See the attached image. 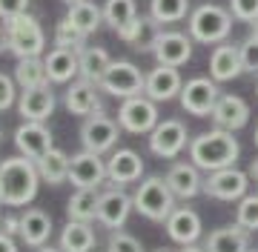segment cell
Instances as JSON below:
<instances>
[{"instance_id": "24", "label": "cell", "mask_w": 258, "mask_h": 252, "mask_svg": "<svg viewBox=\"0 0 258 252\" xmlns=\"http://www.w3.org/2000/svg\"><path fill=\"white\" fill-rule=\"evenodd\" d=\"M166 232L181 246L195 243L201 238V215L195 212V209H189V206H175L172 215L166 218Z\"/></svg>"}, {"instance_id": "26", "label": "cell", "mask_w": 258, "mask_h": 252, "mask_svg": "<svg viewBox=\"0 0 258 252\" xmlns=\"http://www.w3.org/2000/svg\"><path fill=\"white\" fill-rule=\"evenodd\" d=\"M244 72L241 66V49L232 43H221V46L212 49L210 55V77L215 83H227L232 77H238Z\"/></svg>"}, {"instance_id": "56", "label": "cell", "mask_w": 258, "mask_h": 252, "mask_svg": "<svg viewBox=\"0 0 258 252\" xmlns=\"http://www.w3.org/2000/svg\"><path fill=\"white\" fill-rule=\"evenodd\" d=\"M255 92H258V86H255Z\"/></svg>"}, {"instance_id": "22", "label": "cell", "mask_w": 258, "mask_h": 252, "mask_svg": "<svg viewBox=\"0 0 258 252\" xmlns=\"http://www.w3.org/2000/svg\"><path fill=\"white\" fill-rule=\"evenodd\" d=\"M106 175L118 187L135 184L144 175V160H141L138 152H132V149H112L109 160H106Z\"/></svg>"}, {"instance_id": "27", "label": "cell", "mask_w": 258, "mask_h": 252, "mask_svg": "<svg viewBox=\"0 0 258 252\" xmlns=\"http://www.w3.org/2000/svg\"><path fill=\"white\" fill-rule=\"evenodd\" d=\"M207 252H249V229H244L241 224L232 226H218L207 235L204 241Z\"/></svg>"}, {"instance_id": "39", "label": "cell", "mask_w": 258, "mask_h": 252, "mask_svg": "<svg viewBox=\"0 0 258 252\" xmlns=\"http://www.w3.org/2000/svg\"><path fill=\"white\" fill-rule=\"evenodd\" d=\"M238 49H241V66H244V72L258 75V35L249 32L247 38L238 43Z\"/></svg>"}, {"instance_id": "37", "label": "cell", "mask_w": 258, "mask_h": 252, "mask_svg": "<svg viewBox=\"0 0 258 252\" xmlns=\"http://www.w3.org/2000/svg\"><path fill=\"white\" fill-rule=\"evenodd\" d=\"M235 224H241L249 232H258V192L244 195L235 206Z\"/></svg>"}, {"instance_id": "19", "label": "cell", "mask_w": 258, "mask_h": 252, "mask_svg": "<svg viewBox=\"0 0 258 252\" xmlns=\"http://www.w3.org/2000/svg\"><path fill=\"white\" fill-rule=\"evenodd\" d=\"M166 184L169 189L175 192V198L186 201V198H195L204 192V178H201V169L195 166L192 160H175L172 166L166 169Z\"/></svg>"}, {"instance_id": "44", "label": "cell", "mask_w": 258, "mask_h": 252, "mask_svg": "<svg viewBox=\"0 0 258 252\" xmlns=\"http://www.w3.org/2000/svg\"><path fill=\"white\" fill-rule=\"evenodd\" d=\"M0 252H18V243H15V238H12V235H6L3 229H0Z\"/></svg>"}, {"instance_id": "15", "label": "cell", "mask_w": 258, "mask_h": 252, "mask_svg": "<svg viewBox=\"0 0 258 252\" xmlns=\"http://www.w3.org/2000/svg\"><path fill=\"white\" fill-rule=\"evenodd\" d=\"M164 32V23H158L152 15H138L135 20H129L123 29H118V38L123 43L135 49V52H152Z\"/></svg>"}, {"instance_id": "36", "label": "cell", "mask_w": 258, "mask_h": 252, "mask_svg": "<svg viewBox=\"0 0 258 252\" xmlns=\"http://www.w3.org/2000/svg\"><path fill=\"white\" fill-rule=\"evenodd\" d=\"M55 46H63V49H75V52H81L86 46V35H83L81 29L75 26L69 18H60L55 23Z\"/></svg>"}, {"instance_id": "5", "label": "cell", "mask_w": 258, "mask_h": 252, "mask_svg": "<svg viewBox=\"0 0 258 252\" xmlns=\"http://www.w3.org/2000/svg\"><path fill=\"white\" fill-rule=\"evenodd\" d=\"M9 29V52L15 57H43L46 52V32L35 15H15L6 20Z\"/></svg>"}, {"instance_id": "32", "label": "cell", "mask_w": 258, "mask_h": 252, "mask_svg": "<svg viewBox=\"0 0 258 252\" xmlns=\"http://www.w3.org/2000/svg\"><path fill=\"white\" fill-rule=\"evenodd\" d=\"M78 60H81V77L92 80V83L101 80L103 72H106L109 63H112L109 52H106L103 46H83L81 52H78Z\"/></svg>"}, {"instance_id": "46", "label": "cell", "mask_w": 258, "mask_h": 252, "mask_svg": "<svg viewBox=\"0 0 258 252\" xmlns=\"http://www.w3.org/2000/svg\"><path fill=\"white\" fill-rule=\"evenodd\" d=\"M178 252H207V249H201V246H195V243H186V246H181Z\"/></svg>"}, {"instance_id": "6", "label": "cell", "mask_w": 258, "mask_h": 252, "mask_svg": "<svg viewBox=\"0 0 258 252\" xmlns=\"http://www.w3.org/2000/svg\"><path fill=\"white\" fill-rule=\"evenodd\" d=\"M98 86H101V92L126 101V98H135V95H144L147 75H144L132 60H112L109 69H106L103 77L98 80Z\"/></svg>"}, {"instance_id": "52", "label": "cell", "mask_w": 258, "mask_h": 252, "mask_svg": "<svg viewBox=\"0 0 258 252\" xmlns=\"http://www.w3.org/2000/svg\"><path fill=\"white\" fill-rule=\"evenodd\" d=\"M0 204H3V187H0Z\"/></svg>"}, {"instance_id": "14", "label": "cell", "mask_w": 258, "mask_h": 252, "mask_svg": "<svg viewBox=\"0 0 258 252\" xmlns=\"http://www.w3.org/2000/svg\"><path fill=\"white\" fill-rule=\"evenodd\" d=\"M63 103L72 115H81V118H89L95 112H103V101H101V86L92 83V80H72L69 89L63 92Z\"/></svg>"}, {"instance_id": "23", "label": "cell", "mask_w": 258, "mask_h": 252, "mask_svg": "<svg viewBox=\"0 0 258 252\" xmlns=\"http://www.w3.org/2000/svg\"><path fill=\"white\" fill-rule=\"evenodd\" d=\"M49 235H52V218L43 209L29 206V209L20 212V235L18 238L26 243L29 249H40L49 241Z\"/></svg>"}, {"instance_id": "28", "label": "cell", "mask_w": 258, "mask_h": 252, "mask_svg": "<svg viewBox=\"0 0 258 252\" xmlns=\"http://www.w3.org/2000/svg\"><path fill=\"white\" fill-rule=\"evenodd\" d=\"M101 187H81L75 189V195L66 204L69 221H98V204H101Z\"/></svg>"}, {"instance_id": "48", "label": "cell", "mask_w": 258, "mask_h": 252, "mask_svg": "<svg viewBox=\"0 0 258 252\" xmlns=\"http://www.w3.org/2000/svg\"><path fill=\"white\" fill-rule=\"evenodd\" d=\"M37 252H63V249H60V246H57V249H55V246H46V243H43V246H40V249H37Z\"/></svg>"}, {"instance_id": "42", "label": "cell", "mask_w": 258, "mask_h": 252, "mask_svg": "<svg viewBox=\"0 0 258 252\" xmlns=\"http://www.w3.org/2000/svg\"><path fill=\"white\" fill-rule=\"evenodd\" d=\"M23 12H29V0H0V20H9Z\"/></svg>"}, {"instance_id": "43", "label": "cell", "mask_w": 258, "mask_h": 252, "mask_svg": "<svg viewBox=\"0 0 258 252\" xmlns=\"http://www.w3.org/2000/svg\"><path fill=\"white\" fill-rule=\"evenodd\" d=\"M0 229H3L6 235H12V238L20 235V215H6V218L0 221Z\"/></svg>"}, {"instance_id": "50", "label": "cell", "mask_w": 258, "mask_h": 252, "mask_svg": "<svg viewBox=\"0 0 258 252\" xmlns=\"http://www.w3.org/2000/svg\"><path fill=\"white\" fill-rule=\"evenodd\" d=\"M63 3H66V6H72V3H78V0H63Z\"/></svg>"}, {"instance_id": "2", "label": "cell", "mask_w": 258, "mask_h": 252, "mask_svg": "<svg viewBox=\"0 0 258 252\" xmlns=\"http://www.w3.org/2000/svg\"><path fill=\"white\" fill-rule=\"evenodd\" d=\"M0 187H3V204L6 206H26L35 201L40 187L37 163L26 155L0 160Z\"/></svg>"}, {"instance_id": "25", "label": "cell", "mask_w": 258, "mask_h": 252, "mask_svg": "<svg viewBox=\"0 0 258 252\" xmlns=\"http://www.w3.org/2000/svg\"><path fill=\"white\" fill-rule=\"evenodd\" d=\"M43 63H46L49 83H69L75 75H81V60H78L75 49H63V46L49 49L43 55Z\"/></svg>"}, {"instance_id": "34", "label": "cell", "mask_w": 258, "mask_h": 252, "mask_svg": "<svg viewBox=\"0 0 258 252\" xmlns=\"http://www.w3.org/2000/svg\"><path fill=\"white\" fill-rule=\"evenodd\" d=\"M189 12V0H149V15L158 23H181Z\"/></svg>"}, {"instance_id": "13", "label": "cell", "mask_w": 258, "mask_h": 252, "mask_svg": "<svg viewBox=\"0 0 258 252\" xmlns=\"http://www.w3.org/2000/svg\"><path fill=\"white\" fill-rule=\"evenodd\" d=\"M106 160L98 155V152H89V149H81L78 155H72L69 160V184L75 189L81 187H103L106 181Z\"/></svg>"}, {"instance_id": "33", "label": "cell", "mask_w": 258, "mask_h": 252, "mask_svg": "<svg viewBox=\"0 0 258 252\" xmlns=\"http://www.w3.org/2000/svg\"><path fill=\"white\" fill-rule=\"evenodd\" d=\"M15 80H18L20 89H35V86L49 83L43 57H18V66H15Z\"/></svg>"}, {"instance_id": "47", "label": "cell", "mask_w": 258, "mask_h": 252, "mask_svg": "<svg viewBox=\"0 0 258 252\" xmlns=\"http://www.w3.org/2000/svg\"><path fill=\"white\" fill-rule=\"evenodd\" d=\"M249 178H255V181H258V158L249 163Z\"/></svg>"}, {"instance_id": "55", "label": "cell", "mask_w": 258, "mask_h": 252, "mask_svg": "<svg viewBox=\"0 0 258 252\" xmlns=\"http://www.w3.org/2000/svg\"><path fill=\"white\" fill-rule=\"evenodd\" d=\"M0 221H3V215H0Z\"/></svg>"}, {"instance_id": "53", "label": "cell", "mask_w": 258, "mask_h": 252, "mask_svg": "<svg viewBox=\"0 0 258 252\" xmlns=\"http://www.w3.org/2000/svg\"><path fill=\"white\" fill-rule=\"evenodd\" d=\"M155 252H169V249H155Z\"/></svg>"}, {"instance_id": "30", "label": "cell", "mask_w": 258, "mask_h": 252, "mask_svg": "<svg viewBox=\"0 0 258 252\" xmlns=\"http://www.w3.org/2000/svg\"><path fill=\"white\" fill-rule=\"evenodd\" d=\"M69 155H66L63 149H52L43 155V158H37V172H40V181L43 184H49V187H60V184H66L69 181Z\"/></svg>"}, {"instance_id": "57", "label": "cell", "mask_w": 258, "mask_h": 252, "mask_svg": "<svg viewBox=\"0 0 258 252\" xmlns=\"http://www.w3.org/2000/svg\"><path fill=\"white\" fill-rule=\"evenodd\" d=\"M255 184H258V181H255Z\"/></svg>"}, {"instance_id": "8", "label": "cell", "mask_w": 258, "mask_h": 252, "mask_svg": "<svg viewBox=\"0 0 258 252\" xmlns=\"http://www.w3.org/2000/svg\"><path fill=\"white\" fill-rule=\"evenodd\" d=\"M118 138H120V123L112 121L109 115L95 112V115H89V118H83V126H81V143H83V149L103 155V152L115 149Z\"/></svg>"}, {"instance_id": "12", "label": "cell", "mask_w": 258, "mask_h": 252, "mask_svg": "<svg viewBox=\"0 0 258 252\" xmlns=\"http://www.w3.org/2000/svg\"><path fill=\"white\" fill-rule=\"evenodd\" d=\"M135 209V198L129 195L123 187L112 184L101 192V204H98V221H101L106 229H120L126 224L129 212Z\"/></svg>"}, {"instance_id": "18", "label": "cell", "mask_w": 258, "mask_h": 252, "mask_svg": "<svg viewBox=\"0 0 258 252\" xmlns=\"http://www.w3.org/2000/svg\"><path fill=\"white\" fill-rule=\"evenodd\" d=\"M184 89V80H181V72H178L175 66H164L158 63L152 72L147 75V86H144V95L152 98L155 103H166L178 98Z\"/></svg>"}, {"instance_id": "49", "label": "cell", "mask_w": 258, "mask_h": 252, "mask_svg": "<svg viewBox=\"0 0 258 252\" xmlns=\"http://www.w3.org/2000/svg\"><path fill=\"white\" fill-rule=\"evenodd\" d=\"M249 26H252V35H258V20L255 23H249Z\"/></svg>"}, {"instance_id": "17", "label": "cell", "mask_w": 258, "mask_h": 252, "mask_svg": "<svg viewBox=\"0 0 258 252\" xmlns=\"http://www.w3.org/2000/svg\"><path fill=\"white\" fill-rule=\"evenodd\" d=\"M152 55H155L158 63L175 66V69H178V66H184L186 60L192 57V38L184 35V32H175V29L161 32V38H158Z\"/></svg>"}, {"instance_id": "51", "label": "cell", "mask_w": 258, "mask_h": 252, "mask_svg": "<svg viewBox=\"0 0 258 252\" xmlns=\"http://www.w3.org/2000/svg\"><path fill=\"white\" fill-rule=\"evenodd\" d=\"M252 140H255V146H258V126H255V138H252Z\"/></svg>"}, {"instance_id": "3", "label": "cell", "mask_w": 258, "mask_h": 252, "mask_svg": "<svg viewBox=\"0 0 258 252\" xmlns=\"http://www.w3.org/2000/svg\"><path fill=\"white\" fill-rule=\"evenodd\" d=\"M232 12L218 6V3H201L198 9L189 15V38L195 43H224L232 32Z\"/></svg>"}, {"instance_id": "29", "label": "cell", "mask_w": 258, "mask_h": 252, "mask_svg": "<svg viewBox=\"0 0 258 252\" xmlns=\"http://www.w3.org/2000/svg\"><path fill=\"white\" fill-rule=\"evenodd\" d=\"M95 243H98V235L89 221H69L60 229V249L63 252H92Z\"/></svg>"}, {"instance_id": "54", "label": "cell", "mask_w": 258, "mask_h": 252, "mask_svg": "<svg viewBox=\"0 0 258 252\" xmlns=\"http://www.w3.org/2000/svg\"><path fill=\"white\" fill-rule=\"evenodd\" d=\"M249 252H258V249H249Z\"/></svg>"}, {"instance_id": "11", "label": "cell", "mask_w": 258, "mask_h": 252, "mask_svg": "<svg viewBox=\"0 0 258 252\" xmlns=\"http://www.w3.org/2000/svg\"><path fill=\"white\" fill-rule=\"evenodd\" d=\"M181 106H184L189 115L195 118H210L212 109H215V103L221 98V89L218 83L212 80V77H192V80H186L184 89H181Z\"/></svg>"}, {"instance_id": "41", "label": "cell", "mask_w": 258, "mask_h": 252, "mask_svg": "<svg viewBox=\"0 0 258 252\" xmlns=\"http://www.w3.org/2000/svg\"><path fill=\"white\" fill-rule=\"evenodd\" d=\"M18 98V80L9 77L6 72H0V112H6Z\"/></svg>"}, {"instance_id": "31", "label": "cell", "mask_w": 258, "mask_h": 252, "mask_svg": "<svg viewBox=\"0 0 258 252\" xmlns=\"http://www.w3.org/2000/svg\"><path fill=\"white\" fill-rule=\"evenodd\" d=\"M66 18L72 20L83 35H92V32H98L101 23H103V9L98 6V3H92V0H78V3L69 6Z\"/></svg>"}, {"instance_id": "16", "label": "cell", "mask_w": 258, "mask_h": 252, "mask_svg": "<svg viewBox=\"0 0 258 252\" xmlns=\"http://www.w3.org/2000/svg\"><path fill=\"white\" fill-rule=\"evenodd\" d=\"M15 146L20 155L37 160L52 149V132L43 126V121H23L15 129Z\"/></svg>"}, {"instance_id": "45", "label": "cell", "mask_w": 258, "mask_h": 252, "mask_svg": "<svg viewBox=\"0 0 258 252\" xmlns=\"http://www.w3.org/2000/svg\"><path fill=\"white\" fill-rule=\"evenodd\" d=\"M9 52V29H6V20L0 23V55Z\"/></svg>"}, {"instance_id": "7", "label": "cell", "mask_w": 258, "mask_h": 252, "mask_svg": "<svg viewBox=\"0 0 258 252\" xmlns=\"http://www.w3.org/2000/svg\"><path fill=\"white\" fill-rule=\"evenodd\" d=\"M118 123L129 135H149L158 126V103L147 95L126 98L118 109Z\"/></svg>"}, {"instance_id": "9", "label": "cell", "mask_w": 258, "mask_h": 252, "mask_svg": "<svg viewBox=\"0 0 258 252\" xmlns=\"http://www.w3.org/2000/svg\"><path fill=\"white\" fill-rule=\"evenodd\" d=\"M186 143H189V132H186V123H181L178 118L158 121V126L149 132V152L164 160L178 158Z\"/></svg>"}, {"instance_id": "1", "label": "cell", "mask_w": 258, "mask_h": 252, "mask_svg": "<svg viewBox=\"0 0 258 252\" xmlns=\"http://www.w3.org/2000/svg\"><path fill=\"white\" fill-rule=\"evenodd\" d=\"M241 155L238 140L232 138L230 129H210L201 132L189 140V160L201 172H215L224 166H235V160Z\"/></svg>"}, {"instance_id": "38", "label": "cell", "mask_w": 258, "mask_h": 252, "mask_svg": "<svg viewBox=\"0 0 258 252\" xmlns=\"http://www.w3.org/2000/svg\"><path fill=\"white\" fill-rule=\"evenodd\" d=\"M106 252H144V243L123 229H112L106 238Z\"/></svg>"}, {"instance_id": "40", "label": "cell", "mask_w": 258, "mask_h": 252, "mask_svg": "<svg viewBox=\"0 0 258 252\" xmlns=\"http://www.w3.org/2000/svg\"><path fill=\"white\" fill-rule=\"evenodd\" d=\"M232 18L241 23H255L258 20V0H230Z\"/></svg>"}, {"instance_id": "21", "label": "cell", "mask_w": 258, "mask_h": 252, "mask_svg": "<svg viewBox=\"0 0 258 252\" xmlns=\"http://www.w3.org/2000/svg\"><path fill=\"white\" fill-rule=\"evenodd\" d=\"M210 118H212V123H215L218 129L238 132L249 123V106H247L244 98H238V95H221Z\"/></svg>"}, {"instance_id": "10", "label": "cell", "mask_w": 258, "mask_h": 252, "mask_svg": "<svg viewBox=\"0 0 258 252\" xmlns=\"http://www.w3.org/2000/svg\"><path fill=\"white\" fill-rule=\"evenodd\" d=\"M249 172H241L235 166H224L215 172H207L204 178V195L218 198V201H241L247 195Z\"/></svg>"}, {"instance_id": "35", "label": "cell", "mask_w": 258, "mask_h": 252, "mask_svg": "<svg viewBox=\"0 0 258 252\" xmlns=\"http://www.w3.org/2000/svg\"><path fill=\"white\" fill-rule=\"evenodd\" d=\"M138 18V6H135V0H106V6H103V23H109L115 32L123 29L129 20Z\"/></svg>"}, {"instance_id": "4", "label": "cell", "mask_w": 258, "mask_h": 252, "mask_svg": "<svg viewBox=\"0 0 258 252\" xmlns=\"http://www.w3.org/2000/svg\"><path fill=\"white\" fill-rule=\"evenodd\" d=\"M132 198H135V209L144 218L155 221V224H166V218L175 209V192L169 189L166 178H161V175L144 178Z\"/></svg>"}, {"instance_id": "20", "label": "cell", "mask_w": 258, "mask_h": 252, "mask_svg": "<svg viewBox=\"0 0 258 252\" xmlns=\"http://www.w3.org/2000/svg\"><path fill=\"white\" fill-rule=\"evenodd\" d=\"M55 106H57V101L49 83L35 86V89H20L18 112L23 121H46L49 115L55 112Z\"/></svg>"}]
</instances>
